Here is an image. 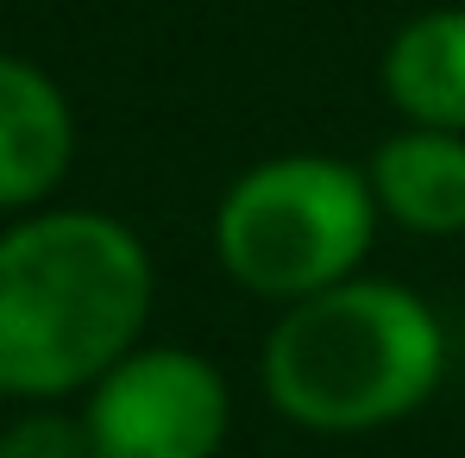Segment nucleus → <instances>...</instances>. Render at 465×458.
I'll list each match as a JSON object with an SVG mask.
<instances>
[{
    "instance_id": "nucleus-4",
    "label": "nucleus",
    "mask_w": 465,
    "mask_h": 458,
    "mask_svg": "<svg viewBox=\"0 0 465 458\" xmlns=\"http://www.w3.org/2000/svg\"><path fill=\"white\" fill-rule=\"evenodd\" d=\"M94 458H214L232 421L227 377L189 346H133L88 383Z\"/></svg>"
},
{
    "instance_id": "nucleus-1",
    "label": "nucleus",
    "mask_w": 465,
    "mask_h": 458,
    "mask_svg": "<svg viewBox=\"0 0 465 458\" xmlns=\"http://www.w3.org/2000/svg\"><path fill=\"white\" fill-rule=\"evenodd\" d=\"M157 296L145 239L94 208L25 214L0 232V395L57 402L120 365Z\"/></svg>"
},
{
    "instance_id": "nucleus-8",
    "label": "nucleus",
    "mask_w": 465,
    "mask_h": 458,
    "mask_svg": "<svg viewBox=\"0 0 465 458\" xmlns=\"http://www.w3.org/2000/svg\"><path fill=\"white\" fill-rule=\"evenodd\" d=\"M0 458H94L88 446V421L57 414V408H32L0 434Z\"/></svg>"
},
{
    "instance_id": "nucleus-6",
    "label": "nucleus",
    "mask_w": 465,
    "mask_h": 458,
    "mask_svg": "<svg viewBox=\"0 0 465 458\" xmlns=\"http://www.w3.org/2000/svg\"><path fill=\"white\" fill-rule=\"evenodd\" d=\"M365 176H371L378 214H390L396 227L421 232V239L465 232V132L402 126L396 139L371 151Z\"/></svg>"
},
{
    "instance_id": "nucleus-7",
    "label": "nucleus",
    "mask_w": 465,
    "mask_h": 458,
    "mask_svg": "<svg viewBox=\"0 0 465 458\" xmlns=\"http://www.w3.org/2000/svg\"><path fill=\"white\" fill-rule=\"evenodd\" d=\"M384 94L409 126L465 132V6H434L390 38Z\"/></svg>"
},
{
    "instance_id": "nucleus-2",
    "label": "nucleus",
    "mask_w": 465,
    "mask_h": 458,
    "mask_svg": "<svg viewBox=\"0 0 465 458\" xmlns=\"http://www.w3.org/2000/svg\"><path fill=\"white\" fill-rule=\"evenodd\" d=\"M447 326L415 289L346 277L277 314L264 339V395L290 427L378 434L434 402Z\"/></svg>"
},
{
    "instance_id": "nucleus-3",
    "label": "nucleus",
    "mask_w": 465,
    "mask_h": 458,
    "mask_svg": "<svg viewBox=\"0 0 465 458\" xmlns=\"http://www.w3.org/2000/svg\"><path fill=\"white\" fill-rule=\"evenodd\" d=\"M378 239L371 176L327 151H283L252 163L214 208V251L239 289L302 302L359 277Z\"/></svg>"
},
{
    "instance_id": "nucleus-5",
    "label": "nucleus",
    "mask_w": 465,
    "mask_h": 458,
    "mask_svg": "<svg viewBox=\"0 0 465 458\" xmlns=\"http://www.w3.org/2000/svg\"><path fill=\"white\" fill-rule=\"evenodd\" d=\"M76 157L70 94L25 57H0V214L38 208Z\"/></svg>"
}]
</instances>
